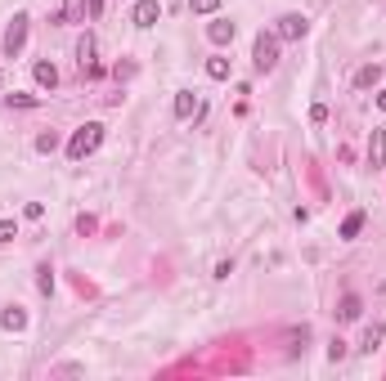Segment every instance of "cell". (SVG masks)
Returning <instances> with one entry per match:
<instances>
[{
	"mask_svg": "<svg viewBox=\"0 0 386 381\" xmlns=\"http://www.w3.org/2000/svg\"><path fill=\"white\" fill-rule=\"evenodd\" d=\"M99 144H103V121H86V126H77V135L68 139V157L72 161H86Z\"/></svg>",
	"mask_w": 386,
	"mask_h": 381,
	"instance_id": "cell-1",
	"label": "cell"
},
{
	"mask_svg": "<svg viewBox=\"0 0 386 381\" xmlns=\"http://www.w3.org/2000/svg\"><path fill=\"white\" fill-rule=\"evenodd\" d=\"M252 68L256 72H274L279 68V36L274 32H261L252 41Z\"/></svg>",
	"mask_w": 386,
	"mask_h": 381,
	"instance_id": "cell-2",
	"label": "cell"
},
{
	"mask_svg": "<svg viewBox=\"0 0 386 381\" xmlns=\"http://www.w3.org/2000/svg\"><path fill=\"white\" fill-rule=\"evenodd\" d=\"M27 23H32L27 14H14V18H9V27H5V41H0L5 59H18V54H23V45H27Z\"/></svg>",
	"mask_w": 386,
	"mask_h": 381,
	"instance_id": "cell-3",
	"label": "cell"
},
{
	"mask_svg": "<svg viewBox=\"0 0 386 381\" xmlns=\"http://www.w3.org/2000/svg\"><path fill=\"white\" fill-rule=\"evenodd\" d=\"M306 32H310V18H306V14H283V18L274 23V36H279V41H301Z\"/></svg>",
	"mask_w": 386,
	"mask_h": 381,
	"instance_id": "cell-4",
	"label": "cell"
},
{
	"mask_svg": "<svg viewBox=\"0 0 386 381\" xmlns=\"http://www.w3.org/2000/svg\"><path fill=\"white\" fill-rule=\"evenodd\" d=\"M157 18H162V5H157V0H135V9H130V23H135V27H144V32H148Z\"/></svg>",
	"mask_w": 386,
	"mask_h": 381,
	"instance_id": "cell-5",
	"label": "cell"
},
{
	"mask_svg": "<svg viewBox=\"0 0 386 381\" xmlns=\"http://www.w3.org/2000/svg\"><path fill=\"white\" fill-rule=\"evenodd\" d=\"M77 63H81L86 76H99V68H95V36L90 32H81V41H77Z\"/></svg>",
	"mask_w": 386,
	"mask_h": 381,
	"instance_id": "cell-6",
	"label": "cell"
},
{
	"mask_svg": "<svg viewBox=\"0 0 386 381\" xmlns=\"http://www.w3.org/2000/svg\"><path fill=\"white\" fill-rule=\"evenodd\" d=\"M369 166L373 170L386 166V130L382 126H373V135H369Z\"/></svg>",
	"mask_w": 386,
	"mask_h": 381,
	"instance_id": "cell-7",
	"label": "cell"
},
{
	"mask_svg": "<svg viewBox=\"0 0 386 381\" xmlns=\"http://www.w3.org/2000/svg\"><path fill=\"white\" fill-rule=\"evenodd\" d=\"M32 76H36V85H41V90H54V85H59V68H54L50 59H36V63H32Z\"/></svg>",
	"mask_w": 386,
	"mask_h": 381,
	"instance_id": "cell-8",
	"label": "cell"
},
{
	"mask_svg": "<svg viewBox=\"0 0 386 381\" xmlns=\"http://www.w3.org/2000/svg\"><path fill=\"white\" fill-rule=\"evenodd\" d=\"M234 32H238V27H234L229 18H216V23H207V41H211V45H229Z\"/></svg>",
	"mask_w": 386,
	"mask_h": 381,
	"instance_id": "cell-9",
	"label": "cell"
},
{
	"mask_svg": "<svg viewBox=\"0 0 386 381\" xmlns=\"http://www.w3.org/2000/svg\"><path fill=\"white\" fill-rule=\"evenodd\" d=\"M0 328L5 332H23L27 328V310L23 305H5V310H0Z\"/></svg>",
	"mask_w": 386,
	"mask_h": 381,
	"instance_id": "cell-10",
	"label": "cell"
},
{
	"mask_svg": "<svg viewBox=\"0 0 386 381\" xmlns=\"http://www.w3.org/2000/svg\"><path fill=\"white\" fill-rule=\"evenodd\" d=\"M360 314H364V301L355 296V292H346V296H342V305H337V319H342V323H355Z\"/></svg>",
	"mask_w": 386,
	"mask_h": 381,
	"instance_id": "cell-11",
	"label": "cell"
},
{
	"mask_svg": "<svg viewBox=\"0 0 386 381\" xmlns=\"http://www.w3.org/2000/svg\"><path fill=\"white\" fill-rule=\"evenodd\" d=\"M193 112H198V94H193V90H175V117L189 121Z\"/></svg>",
	"mask_w": 386,
	"mask_h": 381,
	"instance_id": "cell-12",
	"label": "cell"
},
{
	"mask_svg": "<svg viewBox=\"0 0 386 381\" xmlns=\"http://www.w3.org/2000/svg\"><path fill=\"white\" fill-rule=\"evenodd\" d=\"M90 5L86 0H63V23H86Z\"/></svg>",
	"mask_w": 386,
	"mask_h": 381,
	"instance_id": "cell-13",
	"label": "cell"
},
{
	"mask_svg": "<svg viewBox=\"0 0 386 381\" xmlns=\"http://www.w3.org/2000/svg\"><path fill=\"white\" fill-rule=\"evenodd\" d=\"M382 81V68L378 63H364L360 72H355V85H360V90H369V85H378Z\"/></svg>",
	"mask_w": 386,
	"mask_h": 381,
	"instance_id": "cell-14",
	"label": "cell"
},
{
	"mask_svg": "<svg viewBox=\"0 0 386 381\" xmlns=\"http://www.w3.org/2000/svg\"><path fill=\"white\" fill-rule=\"evenodd\" d=\"M382 337H386V328H382V323H373V328H369V332H364V341H360V350H364V355H373V350H378V346H382Z\"/></svg>",
	"mask_w": 386,
	"mask_h": 381,
	"instance_id": "cell-15",
	"label": "cell"
},
{
	"mask_svg": "<svg viewBox=\"0 0 386 381\" xmlns=\"http://www.w3.org/2000/svg\"><path fill=\"white\" fill-rule=\"evenodd\" d=\"M360 229H364V211H351L342 220V238H360Z\"/></svg>",
	"mask_w": 386,
	"mask_h": 381,
	"instance_id": "cell-16",
	"label": "cell"
},
{
	"mask_svg": "<svg viewBox=\"0 0 386 381\" xmlns=\"http://www.w3.org/2000/svg\"><path fill=\"white\" fill-rule=\"evenodd\" d=\"M207 76L211 81H229V59H207Z\"/></svg>",
	"mask_w": 386,
	"mask_h": 381,
	"instance_id": "cell-17",
	"label": "cell"
},
{
	"mask_svg": "<svg viewBox=\"0 0 386 381\" xmlns=\"http://www.w3.org/2000/svg\"><path fill=\"white\" fill-rule=\"evenodd\" d=\"M5 103H9V108H36L41 99H36V94H23V90H14V94H5Z\"/></svg>",
	"mask_w": 386,
	"mask_h": 381,
	"instance_id": "cell-18",
	"label": "cell"
},
{
	"mask_svg": "<svg viewBox=\"0 0 386 381\" xmlns=\"http://www.w3.org/2000/svg\"><path fill=\"white\" fill-rule=\"evenodd\" d=\"M36 287H41V296H50V292H54V269H50V265L36 269Z\"/></svg>",
	"mask_w": 386,
	"mask_h": 381,
	"instance_id": "cell-19",
	"label": "cell"
},
{
	"mask_svg": "<svg viewBox=\"0 0 386 381\" xmlns=\"http://www.w3.org/2000/svg\"><path fill=\"white\" fill-rule=\"evenodd\" d=\"M54 148H59V135H54V130L36 135V152H54Z\"/></svg>",
	"mask_w": 386,
	"mask_h": 381,
	"instance_id": "cell-20",
	"label": "cell"
},
{
	"mask_svg": "<svg viewBox=\"0 0 386 381\" xmlns=\"http://www.w3.org/2000/svg\"><path fill=\"white\" fill-rule=\"evenodd\" d=\"M189 9H193V14H216L220 0H189Z\"/></svg>",
	"mask_w": 386,
	"mask_h": 381,
	"instance_id": "cell-21",
	"label": "cell"
},
{
	"mask_svg": "<svg viewBox=\"0 0 386 381\" xmlns=\"http://www.w3.org/2000/svg\"><path fill=\"white\" fill-rule=\"evenodd\" d=\"M18 238V224L14 220H0V242H14Z\"/></svg>",
	"mask_w": 386,
	"mask_h": 381,
	"instance_id": "cell-22",
	"label": "cell"
},
{
	"mask_svg": "<svg viewBox=\"0 0 386 381\" xmlns=\"http://www.w3.org/2000/svg\"><path fill=\"white\" fill-rule=\"evenodd\" d=\"M77 233H81V238L95 233V215H77Z\"/></svg>",
	"mask_w": 386,
	"mask_h": 381,
	"instance_id": "cell-23",
	"label": "cell"
},
{
	"mask_svg": "<svg viewBox=\"0 0 386 381\" xmlns=\"http://www.w3.org/2000/svg\"><path fill=\"white\" fill-rule=\"evenodd\" d=\"M328 359H333V364H337V359H346V341H342V337H337L333 346H328Z\"/></svg>",
	"mask_w": 386,
	"mask_h": 381,
	"instance_id": "cell-24",
	"label": "cell"
},
{
	"mask_svg": "<svg viewBox=\"0 0 386 381\" xmlns=\"http://www.w3.org/2000/svg\"><path fill=\"white\" fill-rule=\"evenodd\" d=\"M310 121H315V126H324V121H328V108H324V103H315V108H310Z\"/></svg>",
	"mask_w": 386,
	"mask_h": 381,
	"instance_id": "cell-25",
	"label": "cell"
},
{
	"mask_svg": "<svg viewBox=\"0 0 386 381\" xmlns=\"http://www.w3.org/2000/svg\"><path fill=\"white\" fill-rule=\"evenodd\" d=\"M23 215H27V220H41L45 206H41V202H27V206H23Z\"/></svg>",
	"mask_w": 386,
	"mask_h": 381,
	"instance_id": "cell-26",
	"label": "cell"
},
{
	"mask_svg": "<svg viewBox=\"0 0 386 381\" xmlns=\"http://www.w3.org/2000/svg\"><path fill=\"white\" fill-rule=\"evenodd\" d=\"M112 76H117V81H126V76H135V63H117V68H112Z\"/></svg>",
	"mask_w": 386,
	"mask_h": 381,
	"instance_id": "cell-27",
	"label": "cell"
},
{
	"mask_svg": "<svg viewBox=\"0 0 386 381\" xmlns=\"http://www.w3.org/2000/svg\"><path fill=\"white\" fill-rule=\"evenodd\" d=\"M103 14V0H90V18H99Z\"/></svg>",
	"mask_w": 386,
	"mask_h": 381,
	"instance_id": "cell-28",
	"label": "cell"
},
{
	"mask_svg": "<svg viewBox=\"0 0 386 381\" xmlns=\"http://www.w3.org/2000/svg\"><path fill=\"white\" fill-rule=\"evenodd\" d=\"M378 108H386V90H378Z\"/></svg>",
	"mask_w": 386,
	"mask_h": 381,
	"instance_id": "cell-29",
	"label": "cell"
}]
</instances>
